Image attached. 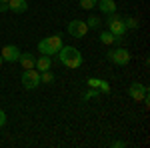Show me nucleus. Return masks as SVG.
Instances as JSON below:
<instances>
[{
  "instance_id": "f257e3e1",
  "label": "nucleus",
  "mask_w": 150,
  "mask_h": 148,
  "mask_svg": "<svg viewBox=\"0 0 150 148\" xmlns=\"http://www.w3.org/2000/svg\"><path fill=\"white\" fill-rule=\"evenodd\" d=\"M58 60L66 68H78V66H82V54H80V50H76L74 46H62L58 50Z\"/></svg>"
},
{
  "instance_id": "f03ea898",
  "label": "nucleus",
  "mask_w": 150,
  "mask_h": 148,
  "mask_svg": "<svg viewBox=\"0 0 150 148\" xmlns=\"http://www.w3.org/2000/svg\"><path fill=\"white\" fill-rule=\"evenodd\" d=\"M62 36L60 34H52L46 36L38 42V52L40 54H46V56H52V54H58V50L62 48Z\"/></svg>"
},
{
  "instance_id": "7ed1b4c3",
  "label": "nucleus",
  "mask_w": 150,
  "mask_h": 148,
  "mask_svg": "<svg viewBox=\"0 0 150 148\" xmlns=\"http://www.w3.org/2000/svg\"><path fill=\"white\" fill-rule=\"evenodd\" d=\"M108 18H106V28H108V32L116 38H124L126 34V26L122 22V16H118V14H106Z\"/></svg>"
},
{
  "instance_id": "20e7f679",
  "label": "nucleus",
  "mask_w": 150,
  "mask_h": 148,
  "mask_svg": "<svg viewBox=\"0 0 150 148\" xmlns=\"http://www.w3.org/2000/svg\"><path fill=\"white\" fill-rule=\"evenodd\" d=\"M22 86L26 90H34L36 86H40V72L36 68H28L22 72Z\"/></svg>"
},
{
  "instance_id": "39448f33",
  "label": "nucleus",
  "mask_w": 150,
  "mask_h": 148,
  "mask_svg": "<svg viewBox=\"0 0 150 148\" xmlns=\"http://www.w3.org/2000/svg\"><path fill=\"white\" fill-rule=\"evenodd\" d=\"M108 60L116 64V66H126L128 62H130V52H128L126 48H122V46H118L114 50H110L108 52Z\"/></svg>"
},
{
  "instance_id": "423d86ee",
  "label": "nucleus",
  "mask_w": 150,
  "mask_h": 148,
  "mask_svg": "<svg viewBox=\"0 0 150 148\" xmlns=\"http://www.w3.org/2000/svg\"><path fill=\"white\" fill-rule=\"evenodd\" d=\"M66 32H68L70 36H74V38H82V36H86V32H88L86 20H72V22H68Z\"/></svg>"
},
{
  "instance_id": "0eeeda50",
  "label": "nucleus",
  "mask_w": 150,
  "mask_h": 148,
  "mask_svg": "<svg viewBox=\"0 0 150 148\" xmlns=\"http://www.w3.org/2000/svg\"><path fill=\"white\" fill-rule=\"evenodd\" d=\"M128 94H130V98H132V100L142 102V100L148 96V90H146V86H144V84L134 82V84H130V86H128Z\"/></svg>"
},
{
  "instance_id": "6e6552de",
  "label": "nucleus",
  "mask_w": 150,
  "mask_h": 148,
  "mask_svg": "<svg viewBox=\"0 0 150 148\" xmlns=\"http://www.w3.org/2000/svg\"><path fill=\"white\" fill-rule=\"evenodd\" d=\"M2 60L4 62H18V56H20V48L18 46H14V44H10V46H4L2 48Z\"/></svg>"
},
{
  "instance_id": "1a4fd4ad",
  "label": "nucleus",
  "mask_w": 150,
  "mask_h": 148,
  "mask_svg": "<svg viewBox=\"0 0 150 148\" xmlns=\"http://www.w3.org/2000/svg\"><path fill=\"white\" fill-rule=\"evenodd\" d=\"M34 68L38 70V72H44V70H50L52 68V58L46 56V54H42L40 58H36L34 62Z\"/></svg>"
},
{
  "instance_id": "9d476101",
  "label": "nucleus",
  "mask_w": 150,
  "mask_h": 148,
  "mask_svg": "<svg viewBox=\"0 0 150 148\" xmlns=\"http://www.w3.org/2000/svg\"><path fill=\"white\" fill-rule=\"evenodd\" d=\"M96 8H100V12H104V14H114L116 2L114 0H98L96 2Z\"/></svg>"
},
{
  "instance_id": "9b49d317",
  "label": "nucleus",
  "mask_w": 150,
  "mask_h": 148,
  "mask_svg": "<svg viewBox=\"0 0 150 148\" xmlns=\"http://www.w3.org/2000/svg\"><path fill=\"white\" fill-rule=\"evenodd\" d=\"M8 8L14 14H22V12H26L28 4H26V0H8Z\"/></svg>"
},
{
  "instance_id": "f8f14e48",
  "label": "nucleus",
  "mask_w": 150,
  "mask_h": 148,
  "mask_svg": "<svg viewBox=\"0 0 150 148\" xmlns=\"http://www.w3.org/2000/svg\"><path fill=\"white\" fill-rule=\"evenodd\" d=\"M18 62L22 64V68H24V70H28V68H34L36 58H34V54H30V52H26V54H22V52H20V56H18Z\"/></svg>"
},
{
  "instance_id": "ddd939ff",
  "label": "nucleus",
  "mask_w": 150,
  "mask_h": 148,
  "mask_svg": "<svg viewBox=\"0 0 150 148\" xmlns=\"http://www.w3.org/2000/svg\"><path fill=\"white\" fill-rule=\"evenodd\" d=\"M86 26H88V30H96V28L102 26V20H100L98 16H90V18L86 20Z\"/></svg>"
},
{
  "instance_id": "4468645a",
  "label": "nucleus",
  "mask_w": 150,
  "mask_h": 148,
  "mask_svg": "<svg viewBox=\"0 0 150 148\" xmlns=\"http://www.w3.org/2000/svg\"><path fill=\"white\" fill-rule=\"evenodd\" d=\"M98 38H100V42H102V44H114V38H116V36H112L108 30H104V32H100Z\"/></svg>"
},
{
  "instance_id": "2eb2a0df",
  "label": "nucleus",
  "mask_w": 150,
  "mask_h": 148,
  "mask_svg": "<svg viewBox=\"0 0 150 148\" xmlns=\"http://www.w3.org/2000/svg\"><path fill=\"white\" fill-rule=\"evenodd\" d=\"M40 82H44V84H50V82H54V74H52L50 70H44V72H40Z\"/></svg>"
},
{
  "instance_id": "dca6fc26",
  "label": "nucleus",
  "mask_w": 150,
  "mask_h": 148,
  "mask_svg": "<svg viewBox=\"0 0 150 148\" xmlns=\"http://www.w3.org/2000/svg\"><path fill=\"white\" fill-rule=\"evenodd\" d=\"M122 22H124V26L128 28H138V20L136 18H132V16H126V18H122Z\"/></svg>"
},
{
  "instance_id": "f3484780",
  "label": "nucleus",
  "mask_w": 150,
  "mask_h": 148,
  "mask_svg": "<svg viewBox=\"0 0 150 148\" xmlns=\"http://www.w3.org/2000/svg\"><path fill=\"white\" fill-rule=\"evenodd\" d=\"M78 2H80V8L92 10V8H96V2H98V0H78Z\"/></svg>"
},
{
  "instance_id": "a211bd4d",
  "label": "nucleus",
  "mask_w": 150,
  "mask_h": 148,
  "mask_svg": "<svg viewBox=\"0 0 150 148\" xmlns=\"http://www.w3.org/2000/svg\"><path fill=\"white\" fill-rule=\"evenodd\" d=\"M98 88H100L102 92H106V94H108V92H110V84H108L106 80H100V84H98Z\"/></svg>"
},
{
  "instance_id": "6ab92c4d",
  "label": "nucleus",
  "mask_w": 150,
  "mask_h": 148,
  "mask_svg": "<svg viewBox=\"0 0 150 148\" xmlns=\"http://www.w3.org/2000/svg\"><path fill=\"white\" fill-rule=\"evenodd\" d=\"M94 96H98V90H94V88H90V90L84 94V100H88V98H94Z\"/></svg>"
},
{
  "instance_id": "aec40b11",
  "label": "nucleus",
  "mask_w": 150,
  "mask_h": 148,
  "mask_svg": "<svg viewBox=\"0 0 150 148\" xmlns=\"http://www.w3.org/2000/svg\"><path fill=\"white\" fill-rule=\"evenodd\" d=\"M98 84H100V80H98V78H88V86H90V88H96Z\"/></svg>"
},
{
  "instance_id": "412c9836",
  "label": "nucleus",
  "mask_w": 150,
  "mask_h": 148,
  "mask_svg": "<svg viewBox=\"0 0 150 148\" xmlns=\"http://www.w3.org/2000/svg\"><path fill=\"white\" fill-rule=\"evenodd\" d=\"M4 124H6V112L0 108V126H4Z\"/></svg>"
},
{
  "instance_id": "4be33fe9",
  "label": "nucleus",
  "mask_w": 150,
  "mask_h": 148,
  "mask_svg": "<svg viewBox=\"0 0 150 148\" xmlns=\"http://www.w3.org/2000/svg\"><path fill=\"white\" fill-rule=\"evenodd\" d=\"M112 146H114V148H120V146H124V142H122V140H116V142H112Z\"/></svg>"
},
{
  "instance_id": "5701e85b",
  "label": "nucleus",
  "mask_w": 150,
  "mask_h": 148,
  "mask_svg": "<svg viewBox=\"0 0 150 148\" xmlns=\"http://www.w3.org/2000/svg\"><path fill=\"white\" fill-rule=\"evenodd\" d=\"M8 10V2H6V4H0V12H6Z\"/></svg>"
},
{
  "instance_id": "b1692460",
  "label": "nucleus",
  "mask_w": 150,
  "mask_h": 148,
  "mask_svg": "<svg viewBox=\"0 0 150 148\" xmlns=\"http://www.w3.org/2000/svg\"><path fill=\"white\" fill-rule=\"evenodd\" d=\"M6 2H8V0H0V4H6Z\"/></svg>"
},
{
  "instance_id": "393cba45",
  "label": "nucleus",
  "mask_w": 150,
  "mask_h": 148,
  "mask_svg": "<svg viewBox=\"0 0 150 148\" xmlns=\"http://www.w3.org/2000/svg\"><path fill=\"white\" fill-rule=\"evenodd\" d=\"M2 62H4V60H2V56H0V66H2Z\"/></svg>"
}]
</instances>
